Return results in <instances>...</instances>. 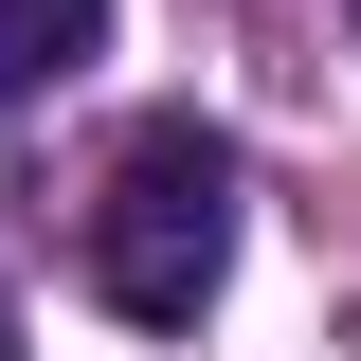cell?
I'll return each mask as SVG.
<instances>
[{
	"label": "cell",
	"instance_id": "obj_1",
	"mask_svg": "<svg viewBox=\"0 0 361 361\" xmlns=\"http://www.w3.org/2000/svg\"><path fill=\"white\" fill-rule=\"evenodd\" d=\"M235 271V145L199 127V109H163V127L109 145V180H90V289L127 325H199Z\"/></svg>",
	"mask_w": 361,
	"mask_h": 361
},
{
	"label": "cell",
	"instance_id": "obj_3",
	"mask_svg": "<svg viewBox=\"0 0 361 361\" xmlns=\"http://www.w3.org/2000/svg\"><path fill=\"white\" fill-rule=\"evenodd\" d=\"M0 361H18V343H0Z\"/></svg>",
	"mask_w": 361,
	"mask_h": 361
},
{
	"label": "cell",
	"instance_id": "obj_2",
	"mask_svg": "<svg viewBox=\"0 0 361 361\" xmlns=\"http://www.w3.org/2000/svg\"><path fill=\"white\" fill-rule=\"evenodd\" d=\"M109 54V0H0V90H54Z\"/></svg>",
	"mask_w": 361,
	"mask_h": 361
}]
</instances>
